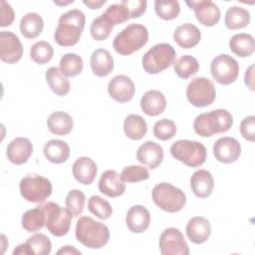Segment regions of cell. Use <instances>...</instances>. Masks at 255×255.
Listing matches in <instances>:
<instances>
[{"mask_svg": "<svg viewBox=\"0 0 255 255\" xmlns=\"http://www.w3.org/2000/svg\"><path fill=\"white\" fill-rule=\"evenodd\" d=\"M232 125L231 114L227 110L217 109L197 116L193 122V128L198 135L209 137L215 133L227 131Z\"/></svg>", "mask_w": 255, "mask_h": 255, "instance_id": "3957f363", "label": "cell"}, {"mask_svg": "<svg viewBox=\"0 0 255 255\" xmlns=\"http://www.w3.org/2000/svg\"><path fill=\"white\" fill-rule=\"evenodd\" d=\"M76 238L88 248L100 249L109 242L110 230L106 224L90 216H82L76 224Z\"/></svg>", "mask_w": 255, "mask_h": 255, "instance_id": "7a4b0ae2", "label": "cell"}, {"mask_svg": "<svg viewBox=\"0 0 255 255\" xmlns=\"http://www.w3.org/2000/svg\"><path fill=\"white\" fill-rule=\"evenodd\" d=\"M148 41V30L141 24H129L114 39L115 51L123 56L140 50Z\"/></svg>", "mask_w": 255, "mask_h": 255, "instance_id": "277c9868", "label": "cell"}, {"mask_svg": "<svg viewBox=\"0 0 255 255\" xmlns=\"http://www.w3.org/2000/svg\"><path fill=\"white\" fill-rule=\"evenodd\" d=\"M150 223L149 211L142 205L131 206L126 216V224L132 233L145 231Z\"/></svg>", "mask_w": 255, "mask_h": 255, "instance_id": "ffe728a7", "label": "cell"}, {"mask_svg": "<svg viewBox=\"0 0 255 255\" xmlns=\"http://www.w3.org/2000/svg\"><path fill=\"white\" fill-rule=\"evenodd\" d=\"M123 4H125L129 12L130 18H138L140 17L146 10V1L142 0H124L122 1Z\"/></svg>", "mask_w": 255, "mask_h": 255, "instance_id": "bcb514c9", "label": "cell"}, {"mask_svg": "<svg viewBox=\"0 0 255 255\" xmlns=\"http://www.w3.org/2000/svg\"><path fill=\"white\" fill-rule=\"evenodd\" d=\"M211 234L210 222L202 217H192L186 224V235L194 244H201L208 240Z\"/></svg>", "mask_w": 255, "mask_h": 255, "instance_id": "44dd1931", "label": "cell"}, {"mask_svg": "<svg viewBox=\"0 0 255 255\" xmlns=\"http://www.w3.org/2000/svg\"><path fill=\"white\" fill-rule=\"evenodd\" d=\"M254 129H255V117L249 116L242 120L240 124V132L242 136L248 141H254Z\"/></svg>", "mask_w": 255, "mask_h": 255, "instance_id": "7dc6e473", "label": "cell"}, {"mask_svg": "<svg viewBox=\"0 0 255 255\" xmlns=\"http://www.w3.org/2000/svg\"><path fill=\"white\" fill-rule=\"evenodd\" d=\"M1 7H0V26L1 27H6L9 26L13 23L15 15H14V10L11 7L9 3L6 1H1L0 2Z\"/></svg>", "mask_w": 255, "mask_h": 255, "instance_id": "c3c4849f", "label": "cell"}, {"mask_svg": "<svg viewBox=\"0 0 255 255\" xmlns=\"http://www.w3.org/2000/svg\"><path fill=\"white\" fill-rule=\"evenodd\" d=\"M28 244L32 255H48L52 249V243L50 239L43 233H36L29 237L26 241Z\"/></svg>", "mask_w": 255, "mask_h": 255, "instance_id": "60d3db41", "label": "cell"}, {"mask_svg": "<svg viewBox=\"0 0 255 255\" xmlns=\"http://www.w3.org/2000/svg\"><path fill=\"white\" fill-rule=\"evenodd\" d=\"M88 209L100 219H108L113 213L111 204L99 195H93L88 201Z\"/></svg>", "mask_w": 255, "mask_h": 255, "instance_id": "ab89813d", "label": "cell"}, {"mask_svg": "<svg viewBox=\"0 0 255 255\" xmlns=\"http://www.w3.org/2000/svg\"><path fill=\"white\" fill-rule=\"evenodd\" d=\"M19 187L23 198L33 203L44 202L52 193L51 181L36 173L24 176L20 181Z\"/></svg>", "mask_w": 255, "mask_h": 255, "instance_id": "ba28073f", "label": "cell"}, {"mask_svg": "<svg viewBox=\"0 0 255 255\" xmlns=\"http://www.w3.org/2000/svg\"><path fill=\"white\" fill-rule=\"evenodd\" d=\"M44 28L43 18L34 12L27 13L20 21V31L27 39H34L38 37Z\"/></svg>", "mask_w": 255, "mask_h": 255, "instance_id": "4dcf8cb0", "label": "cell"}, {"mask_svg": "<svg viewBox=\"0 0 255 255\" xmlns=\"http://www.w3.org/2000/svg\"><path fill=\"white\" fill-rule=\"evenodd\" d=\"M176 57L174 48L167 43H159L152 46L142 57L143 70L151 75L158 74L170 67Z\"/></svg>", "mask_w": 255, "mask_h": 255, "instance_id": "5b68a950", "label": "cell"}, {"mask_svg": "<svg viewBox=\"0 0 255 255\" xmlns=\"http://www.w3.org/2000/svg\"><path fill=\"white\" fill-rule=\"evenodd\" d=\"M47 127L52 133L56 135H65L70 133L73 129L74 121L69 114L58 111L48 117Z\"/></svg>", "mask_w": 255, "mask_h": 255, "instance_id": "4316f807", "label": "cell"}, {"mask_svg": "<svg viewBox=\"0 0 255 255\" xmlns=\"http://www.w3.org/2000/svg\"><path fill=\"white\" fill-rule=\"evenodd\" d=\"M173 39L177 45L183 49H190L195 47L200 39V30L191 23H185L178 26L173 32Z\"/></svg>", "mask_w": 255, "mask_h": 255, "instance_id": "cb8c5ba5", "label": "cell"}, {"mask_svg": "<svg viewBox=\"0 0 255 255\" xmlns=\"http://www.w3.org/2000/svg\"><path fill=\"white\" fill-rule=\"evenodd\" d=\"M230 50L238 57H249L254 53L255 45L252 35L247 33H239L231 37L229 41Z\"/></svg>", "mask_w": 255, "mask_h": 255, "instance_id": "f546056e", "label": "cell"}, {"mask_svg": "<svg viewBox=\"0 0 255 255\" xmlns=\"http://www.w3.org/2000/svg\"><path fill=\"white\" fill-rule=\"evenodd\" d=\"M176 126L173 121L162 119L157 121L153 126V134L160 140H168L176 134Z\"/></svg>", "mask_w": 255, "mask_h": 255, "instance_id": "7bdbcfd3", "label": "cell"}, {"mask_svg": "<svg viewBox=\"0 0 255 255\" xmlns=\"http://www.w3.org/2000/svg\"><path fill=\"white\" fill-rule=\"evenodd\" d=\"M23 55V46L19 38L10 31L0 32V59L8 64L18 62Z\"/></svg>", "mask_w": 255, "mask_h": 255, "instance_id": "4fadbf2b", "label": "cell"}, {"mask_svg": "<svg viewBox=\"0 0 255 255\" xmlns=\"http://www.w3.org/2000/svg\"><path fill=\"white\" fill-rule=\"evenodd\" d=\"M212 78L220 85L227 86L234 83L239 74L237 61L227 54L216 56L210 64Z\"/></svg>", "mask_w": 255, "mask_h": 255, "instance_id": "8fae6325", "label": "cell"}, {"mask_svg": "<svg viewBox=\"0 0 255 255\" xmlns=\"http://www.w3.org/2000/svg\"><path fill=\"white\" fill-rule=\"evenodd\" d=\"M46 213V227L53 235L62 237L71 227L72 213L68 208H63L55 202H47L42 205Z\"/></svg>", "mask_w": 255, "mask_h": 255, "instance_id": "9c48e42d", "label": "cell"}, {"mask_svg": "<svg viewBox=\"0 0 255 255\" xmlns=\"http://www.w3.org/2000/svg\"><path fill=\"white\" fill-rule=\"evenodd\" d=\"M85 23L86 16L79 9H72L62 14L54 34L55 42L62 47L76 45L81 38Z\"/></svg>", "mask_w": 255, "mask_h": 255, "instance_id": "6da1fadb", "label": "cell"}, {"mask_svg": "<svg viewBox=\"0 0 255 255\" xmlns=\"http://www.w3.org/2000/svg\"><path fill=\"white\" fill-rule=\"evenodd\" d=\"M83 3L90 9H99L106 3V0H84Z\"/></svg>", "mask_w": 255, "mask_h": 255, "instance_id": "816d5d0a", "label": "cell"}, {"mask_svg": "<svg viewBox=\"0 0 255 255\" xmlns=\"http://www.w3.org/2000/svg\"><path fill=\"white\" fill-rule=\"evenodd\" d=\"M154 10L159 18L169 21L175 19L178 16L180 12V6L176 0H156L154 2Z\"/></svg>", "mask_w": 255, "mask_h": 255, "instance_id": "f35d334b", "label": "cell"}, {"mask_svg": "<svg viewBox=\"0 0 255 255\" xmlns=\"http://www.w3.org/2000/svg\"><path fill=\"white\" fill-rule=\"evenodd\" d=\"M159 249L162 255H188L189 247L183 234L177 228L165 229L159 237Z\"/></svg>", "mask_w": 255, "mask_h": 255, "instance_id": "7c38bea8", "label": "cell"}, {"mask_svg": "<svg viewBox=\"0 0 255 255\" xmlns=\"http://www.w3.org/2000/svg\"><path fill=\"white\" fill-rule=\"evenodd\" d=\"M99 190L109 197H118L124 194L126 184L120 173L109 169L103 172L99 180Z\"/></svg>", "mask_w": 255, "mask_h": 255, "instance_id": "ac0fdd59", "label": "cell"}, {"mask_svg": "<svg viewBox=\"0 0 255 255\" xmlns=\"http://www.w3.org/2000/svg\"><path fill=\"white\" fill-rule=\"evenodd\" d=\"M136 158L140 163L154 169L163 160L162 146L151 140L145 141L138 146L136 150Z\"/></svg>", "mask_w": 255, "mask_h": 255, "instance_id": "e0dca14e", "label": "cell"}, {"mask_svg": "<svg viewBox=\"0 0 255 255\" xmlns=\"http://www.w3.org/2000/svg\"><path fill=\"white\" fill-rule=\"evenodd\" d=\"M114 25L109 20V18L103 13L99 17L95 18L92 22L90 32L92 37L97 41L106 40L112 33Z\"/></svg>", "mask_w": 255, "mask_h": 255, "instance_id": "8d00e7d4", "label": "cell"}, {"mask_svg": "<svg viewBox=\"0 0 255 255\" xmlns=\"http://www.w3.org/2000/svg\"><path fill=\"white\" fill-rule=\"evenodd\" d=\"M124 130L128 138L139 140L145 135L147 125L142 117L138 115H128L124 122Z\"/></svg>", "mask_w": 255, "mask_h": 255, "instance_id": "1f68e13d", "label": "cell"}, {"mask_svg": "<svg viewBox=\"0 0 255 255\" xmlns=\"http://www.w3.org/2000/svg\"><path fill=\"white\" fill-rule=\"evenodd\" d=\"M171 155L190 167H197L205 162L206 147L198 141L189 139H179L170 146Z\"/></svg>", "mask_w": 255, "mask_h": 255, "instance_id": "52a82bcc", "label": "cell"}, {"mask_svg": "<svg viewBox=\"0 0 255 255\" xmlns=\"http://www.w3.org/2000/svg\"><path fill=\"white\" fill-rule=\"evenodd\" d=\"M44 155L53 163H63L70 155L69 144L61 139H51L44 145Z\"/></svg>", "mask_w": 255, "mask_h": 255, "instance_id": "83f0119b", "label": "cell"}, {"mask_svg": "<svg viewBox=\"0 0 255 255\" xmlns=\"http://www.w3.org/2000/svg\"><path fill=\"white\" fill-rule=\"evenodd\" d=\"M84 67L83 59L75 53H67L60 60V71L65 77L78 76Z\"/></svg>", "mask_w": 255, "mask_h": 255, "instance_id": "e575fe53", "label": "cell"}, {"mask_svg": "<svg viewBox=\"0 0 255 255\" xmlns=\"http://www.w3.org/2000/svg\"><path fill=\"white\" fill-rule=\"evenodd\" d=\"M186 5L193 9L197 21L207 27L214 26L220 20V10L218 6L210 0L185 1Z\"/></svg>", "mask_w": 255, "mask_h": 255, "instance_id": "5bb4252c", "label": "cell"}, {"mask_svg": "<svg viewBox=\"0 0 255 255\" xmlns=\"http://www.w3.org/2000/svg\"><path fill=\"white\" fill-rule=\"evenodd\" d=\"M121 176L126 182H138L149 177L148 170L140 165H129L123 168Z\"/></svg>", "mask_w": 255, "mask_h": 255, "instance_id": "f6af8a7d", "label": "cell"}, {"mask_svg": "<svg viewBox=\"0 0 255 255\" xmlns=\"http://www.w3.org/2000/svg\"><path fill=\"white\" fill-rule=\"evenodd\" d=\"M22 227L28 232H36L46 225V213L43 206L27 210L22 215Z\"/></svg>", "mask_w": 255, "mask_h": 255, "instance_id": "d6a6232c", "label": "cell"}, {"mask_svg": "<svg viewBox=\"0 0 255 255\" xmlns=\"http://www.w3.org/2000/svg\"><path fill=\"white\" fill-rule=\"evenodd\" d=\"M73 175L82 184H91L97 175L98 167L96 162L88 156H81L73 164Z\"/></svg>", "mask_w": 255, "mask_h": 255, "instance_id": "7402d4cb", "label": "cell"}, {"mask_svg": "<svg viewBox=\"0 0 255 255\" xmlns=\"http://www.w3.org/2000/svg\"><path fill=\"white\" fill-rule=\"evenodd\" d=\"M108 92L111 98L118 103H127L133 98L135 87L129 77L118 75L110 81Z\"/></svg>", "mask_w": 255, "mask_h": 255, "instance_id": "2e32d148", "label": "cell"}, {"mask_svg": "<svg viewBox=\"0 0 255 255\" xmlns=\"http://www.w3.org/2000/svg\"><path fill=\"white\" fill-rule=\"evenodd\" d=\"M13 255H32V252L28 246V244L22 243L20 245H18L14 251H13Z\"/></svg>", "mask_w": 255, "mask_h": 255, "instance_id": "f907efd6", "label": "cell"}, {"mask_svg": "<svg viewBox=\"0 0 255 255\" xmlns=\"http://www.w3.org/2000/svg\"><path fill=\"white\" fill-rule=\"evenodd\" d=\"M216 97L213 83L204 77H197L191 80L186 88V98L188 102L196 107L203 108L211 105Z\"/></svg>", "mask_w": 255, "mask_h": 255, "instance_id": "30bf717a", "label": "cell"}, {"mask_svg": "<svg viewBox=\"0 0 255 255\" xmlns=\"http://www.w3.org/2000/svg\"><path fill=\"white\" fill-rule=\"evenodd\" d=\"M104 14L109 18V20L112 22V24L118 25L121 23H124L130 19L129 12L125 4L122 2L120 4H112L110 5L107 10L104 12Z\"/></svg>", "mask_w": 255, "mask_h": 255, "instance_id": "ee69618b", "label": "cell"}, {"mask_svg": "<svg viewBox=\"0 0 255 255\" xmlns=\"http://www.w3.org/2000/svg\"><path fill=\"white\" fill-rule=\"evenodd\" d=\"M253 79H254V65L252 64V65H250V66L248 67V69L246 70L245 77H244L245 84H246V86H247L251 91H254Z\"/></svg>", "mask_w": 255, "mask_h": 255, "instance_id": "681fc988", "label": "cell"}, {"mask_svg": "<svg viewBox=\"0 0 255 255\" xmlns=\"http://www.w3.org/2000/svg\"><path fill=\"white\" fill-rule=\"evenodd\" d=\"M46 81L50 89L57 96L64 97L70 92L71 84L69 80L61 73L60 69L57 67H51L46 71Z\"/></svg>", "mask_w": 255, "mask_h": 255, "instance_id": "f1b7e54d", "label": "cell"}, {"mask_svg": "<svg viewBox=\"0 0 255 255\" xmlns=\"http://www.w3.org/2000/svg\"><path fill=\"white\" fill-rule=\"evenodd\" d=\"M241 153L239 141L230 136L218 138L213 144V154L215 158L222 163H231L238 159Z\"/></svg>", "mask_w": 255, "mask_h": 255, "instance_id": "9a60e30c", "label": "cell"}, {"mask_svg": "<svg viewBox=\"0 0 255 255\" xmlns=\"http://www.w3.org/2000/svg\"><path fill=\"white\" fill-rule=\"evenodd\" d=\"M142 112L150 117L160 115L166 108V99L164 95L156 90L147 91L140 100Z\"/></svg>", "mask_w": 255, "mask_h": 255, "instance_id": "d4e9b609", "label": "cell"}, {"mask_svg": "<svg viewBox=\"0 0 255 255\" xmlns=\"http://www.w3.org/2000/svg\"><path fill=\"white\" fill-rule=\"evenodd\" d=\"M54 55V49L51 44L46 41H39L32 45L30 49L31 59L40 65L50 62Z\"/></svg>", "mask_w": 255, "mask_h": 255, "instance_id": "74e56055", "label": "cell"}, {"mask_svg": "<svg viewBox=\"0 0 255 255\" xmlns=\"http://www.w3.org/2000/svg\"><path fill=\"white\" fill-rule=\"evenodd\" d=\"M90 66L97 77H107L114 70V59L108 50L97 49L91 56Z\"/></svg>", "mask_w": 255, "mask_h": 255, "instance_id": "484cf974", "label": "cell"}, {"mask_svg": "<svg viewBox=\"0 0 255 255\" xmlns=\"http://www.w3.org/2000/svg\"><path fill=\"white\" fill-rule=\"evenodd\" d=\"M85 201H86L85 194L79 189H73L69 191V193L67 194L65 199V204L73 216H79L80 214H82L84 210Z\"/></svg>", "mask_w": 255, "mask_h": 255, "instance_id": "b9f144b4", "label": "cell"}, {"mask_svg": "<svg viewBox=\"0 0 255 255\" xmlns=\"http://www.w3.org/2000/svg\"><path fill=\"white\" fill-rule=\"evenodd\" d=\"M33 152V145L31 141L26 137H16L13 140L10 141V143L7 146V157L8 159L16 164L20 165L29 159Z\"/></svg>", "mask_w": 255, "mask_h": 255, "instance_id": "d6986e66", "label": "cell"}, {"mask_svg": "<svg viewBox=\"0 0 255 255\" xmlns=\"http://www.w3.org/2000/svg\"><path fill=\"white\" fill-rule=\"evenodd\" d=\"M190 187L197 197H208L214 188L212 174L206 169H198L194 171L190 178Z\"/></svg>", "mask_w": 255, "mask_h": 255, "instance_id": "603a6c76", "label": "cell"}, {"mask_svg": "<svg viewBox=\"0 0 255 255\" xmlns=\"http://www.w3.org/2000/svg\"><path fill=\"white\" fill-rule=\"evenodd\" d=\"M199 64L197 60L190 55H183L173 63L175 74L181 79H188L197 73Z\"/></svg>", "mask_w": 255, "mask_h": 255, "instance_id": "d590c367", "label": "cell"}, {"mask_svg": "<svg viewBox=\"0 0 255 255\" xmlns=\"http://www.w3.org/2000/svg\"><path fill=\"white\" fill-rule=\"evenodd\" d=\"M57 254H77V255H81V251H79L77 248H75L74 246H64L62 247L60 250H58Z\"/></svg>", "mask_w": 255, "mask_h": 255, "instance_id": "f5cc1de1", "label": "cell"}, {"mask_svg": "<svg viewBox=\"0 0 255 255\" xmlns=\"http://www.w3.org/2000/svg\"><path fill=\"white\" fill-rule=\"evenodd\" d=\"M250 22V13L246 9L239 6L228 8L225 14L224 23L230 30H237L246 27Z\"/></svg>", "mask_w": 255, "mask_h": 255, "instance_id": "836d02e7", "label": "cell"}, {"mask_svg": "<svg viewBox=\"0 0 255 255\" xmlns=\"http://www.w3.org/2000/svg\"><path fill=\"white\" fill-rule=\"evenodd\" d=\"M152 200L160 209L173 213L181 210L186 203L184 192L168 182H160L152 189Z\"/></svg>", "mask_w": 255, "mask_h": 255, "instance_id": "8992f818", "label": "cell"}]
</instances>
